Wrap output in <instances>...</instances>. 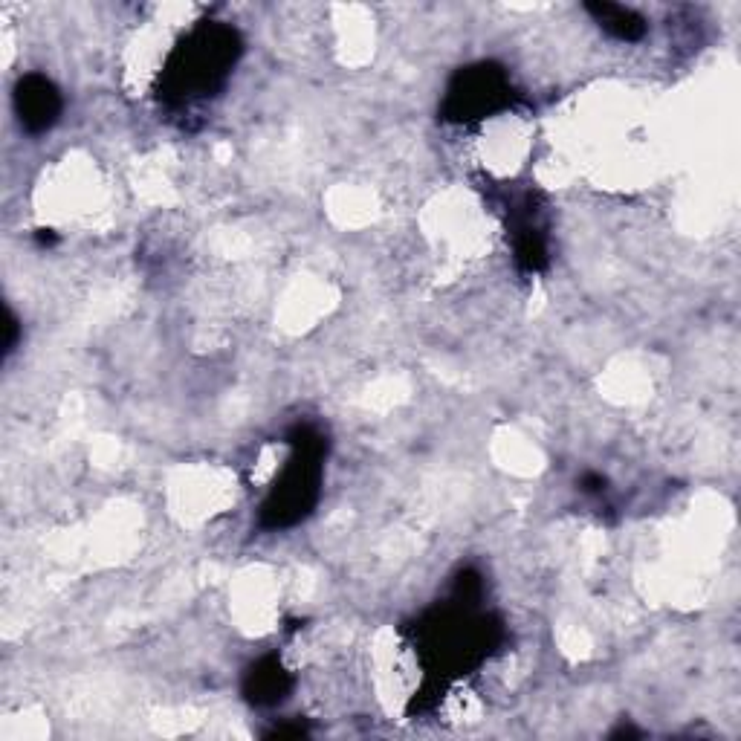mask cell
Masks as SVG:
<instances>
[{"label":"cell","mask_w":741,"mask_h":741,"mask_svg":"<svg viewBox=\"0 0 741 741\" xmlns=\"http://www.w3.org/2000/svg\"><path fill=\"white\" fill-rule=\"evenodd\" d=\"M58 93L47 79L41 76H29L18 87V110H21V119L29 131H44L53 125V119L58 116Z\"/></svg>","instance_id":"6da1fadb"},{"label":"cell","mask_w":741,"mask_h":741,"mask_svg":"<svg viewBox=\"0 0 741 741\" xmlns=\"http://www.w3.org/2000/svg\"><path fill=\"white\" fill-rule=\"evenodd\" d=\"M591 12L600 18V24H603L611 35H617V38H623V41H637L643 32H646V24L634 15L632 9H623V6H591Z\"/></svg>","instance_id":"7a4b0ae2"},{"label":"cell","mask_w":741,"mask_h":741,"mask_svg":"<svg viewBox=\"0 0 741 741\" xmlns=\"http://www.w3.org/2000/svg\"><path fill=\"white\" fill-rule=\"evenodd\" d=\"M284 672L278 669V666H264V669H258L255 675H252V692H255V698L258 701H273L278 698V692H284Z\"/></svg>","instance_id":"3957f363"}]
</instances>
